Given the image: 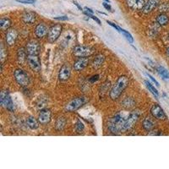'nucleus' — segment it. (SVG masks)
I'll return each mask as SVG.
<instances>
[{
  "instance_id": "nucleus-1",
  "label": "nucleus",
  "mask_w": 169,
  "mask_h": 169,
  "mask_svg": "<svg viewBox=\"0 0 169 169\" xmlns=\"http://www.w3.org/2000/svg\"><path fill=\"white\" fill-rule=\"evenodd\" d=\"M128 113L125 112H119L117 114L114 115L113 118H112L109 120V122L107 123V127L108 129L110 130V132H112L113 134H119L121 133L122 128L125 120L128 118Z\"/></svg>"
},
{
  "instance_id": "nucleus-2",
  "label": "nucleus",
  "mask_w": 169,
  "mask_h": 169,
  "mask_svg": "<svg viewBox=\"0 0 169 169\" xmlns=\"http://www.w3.org/2000/svg\"><path fill=\"white\" fill-rule=\"evenodd\" d=\"M129 80L126 75H121L119 77V79L117 80L116 83L114 84V86L111 88L110 91L109 96L112 100H117L120 96L123 94V92L126 90V88L129 86Z\"/></svg>"
},
{
  "instance_id": "nucleus-3",
  "label": "nucleus",
  "mask_w": 169,
  "mask_h": 169,
  "mask_svg": "<svg viewBox=\"0 0 169 169\" xmlns=\"http://www.w3.org/2000/svg\"><path fill=\"white\" fill-rule=\"evenodd\" d=\"M139 117H140V112L138 111V110L133 111L132 113H129V116H128V118L125 120V122L123 123L121 133H125L129 131V130H131L135 127L136 122L139 119Z\"/></svg>"
},
{
  "instance_id": "nucleus-4",
  "label": "nucleus",
  "mask_w": 169,
  "mask_h": 169,
  "mask_svg": "<svg viewBox=\"0 0 169 169\" xmlns=\"http://www.w3.org/2000/svg\"><path fill=\"white\" fill-rule=\"evenodd\" d=\"M14 77L17 83L19 84L22 87H26L30 84V76L26 71L21 70V69H17L14 72Z\"/></svg>"
},
{
  "instance_id": "nucleus-5",
  "label": "nucleus",
  "mask_w": 169,
  "mask_h": 169,
  "mask_svg": "<svg viewBox=\"0 0 169 169\" xmlns=\"http://www.w3.org/2000/svg\"><path fill=\"white\" fill-rule=\"evenodd\" d=\"M86 99L85 96H80V97H75V98H74L71 101H70L69 103H67L65 107H64V110L66 111V112H74V111H76L78 110L80 107L85 105L86 103Z\"/></svg>"
},
{
  "instance_id": "nucleus-6",
  "label": "nucleus",
  "mask_w": 169,
  "mask_h": 169,
  "mask_svg": "<svg viewBox=\"0 0 169 169\" xmlns=\"http://www.w3.org/2000/svg\"><path fill=\"white\" fill-rule=\"evenodd\" d=\"M63 30V26L60 24H55L50 28L48 34H47V40L50 43L55 42L61 36Z\"/></svg>"
},
{
  "instance_id": "nucleus-7",
  "label": "nucleus",
  "mask_w": 169,
  "mask_h": 169,
  "mask_svg": "<svg viewBox=\"0 0 169 169\" xmlns=\"http://www.w3.org/2000/svg\"><path fill=\"white\" fill-rule=\"evenodd\" d=\"M94 52V48L86 46H76L73 49L74 55L78 58H87L92 55Z\"/></svg>"
},
{
  "instance_id": "nucleus-8",
  "label": "nucleus",
  "mask_w": 169,
  "mask_h": 169,
  "mask_svg": "<svg viewBox=\"0 0 169 169\" xmlns=\"http://www.w3.org/2000/svg\"><path fill=\"white\" fill-rule=\"evenodd\" d=\"M0 104H1V107L5 108V109L10 110V111H13L14 110L13 101H12V98L10 96V94L7 91H1Z\"/></svg>"
},
{
  "instance_id": "nucleus-9",
  "label": "nucleus",
  "mask_w": 169,
  "mask_h": 169,
  "mask_svg": "<svg viewBox=\"0 0 169 169\" xmlns=\"http://www.w3.org/2000/svg\"><path fill=\"white\" fill-rule=\"evenodd\" d=\"M27 63L31 70H33L34 72H39L42 68L41 65V61L38 55H30L29 54L27 56Z\"/></svg>"
},
{
  "instance_id": "nucleus-10",
  "label": "nucleus",
  "mask_w": 169,
  "mask_h": 169,
  "mask_svg": "<svg viewBox=\"0 0 169 169\" xmlns=\"http://www.w3.org/2000/svg\"><path fill=\"white\" fill-rule=\"evenodd\" d=\"M151 114L152 115V117H154L155 119L158 120L163 121V120L167 119L166 113L163 111L162 107L159 106L158 104L152 105V107H151Z\"/></svg>"
},
{
  "instance_id": "nucleus-11",
  "label": "nucleus",
  "mask_w": 169,
  "mask_h": 169,
  "mask_svg": "<svg viewBox=\"0 0 169 169\" xmlns=\"http://www.w3.org/2000/svg\"><path fill=\"white\" fill-rule=\"evenodd\" d=\"M52 119V112L51 110L47 108L41 110L39 115H38V121L41 124L46 125L47 123H50V121Z\"/></svg>"
},
{
  "instance_id": "nucleus-12",
  "label": "nucleus",
  "mask_w": 169,
  "mask_h": 169,
  "mask_svg": "<svg viewBox=\"0 0 169 169\" xmlns=\"http://www.w3.org/2000/svg\"><path fill=\"white\" fill-rule=\"evenodd\" d=\"M17 37H18L17 30L13 28H10L5 34V42H6L7 45L10 46H14L16 42Z\"/></svg>"
},
{
  "instance_id": "nucleus-13",
  "label": "nucleus",
  "mask_w": 169,
  "mask_h": 169,
  "mask_svg": "<svg viewBox=\"0 0 169 169\" xmlns=\"http://www.w3.org/2000/svg\"><path fill=\"white\" fill-rule=\"evenodd\" d=\"M26 52L30 55H37L40 52V44L36 40L29 41L26 44Z\"/></svg>"
},
{
  "instance_id": "nucleus-14",
  "label": "nucleus",
  "mask_w": 169,
  "mask_h": 169,
  "mask_svg": "<svg viewBox=\"0 0 169 169\" xmlns=\"http://www.w3.org/2000/svg\"><path fill=\"white\" fill-rule=\"evenodd\" d=\"M71 76V69L68 64H63L58 72V80L60 81H66Z\"/></svg>"
},
{
  "instance_id": "nucleus-15",
  "label": "nucleus",
  "mask_w": 169,
  "mask_h": 169,
  "mask_svg": "<svg viewBox=\"0 0 169 169\" xmlns=\"http://www.w3.org/2000/svg\"><path fill=\"white\" fill-rule=\"evenodd\" d=\"M34 34L37 38H43L44 37H46V35L48 34V29H47L46 24H38L37 26L35 27Z\"/></svg>"
},
{
  "instance_id": "nucleus-16",
  "label": "nucleus",
  "mask_w": 169,
  "mask_h": 169,
  "mask_svg": "<svg viewBox=\"0 0 169 169\" xmlns=\"http://www.w3.org/2000/svg\"><path fill=\"white\" fill-rule=\"evenodd\" d=\"M89 64L88 58H80L74 63V70L76 71H81L86 69Z\"/></svg>"
},
{
  "instance_id": "nucleus-17",
  "label": "nucleus",
  "mask_w": 169,
  "mask_h": 169,
  "mask_svg": "<svg viewBox=\"0 0 169 169\" xmlns=\"http://www.w3.org/2000/svg\"><path fill=\"white\" fill-rule=\"evenodd\" d=\"M75 41V35L74 33L72 30H67L65 31V34H64V37L62 39V45L64 46H70V44H72V42H74Z\"/></svg>"
},
{
  "instance_id": "nucleus-18",
  "label": "nucleus",
  "mask_w": 169,
  "mask_h": 169,
  "mask_svg": "<svg viewBox=\"0 0 169 169\" xmlns=\"http://www.w3.org/2000/svg\"><path fill=\"white\" fill-rule=\"evenodd\" d=\"M128 6L133 10H141L146 4V0H126Z\"/></svg>"
},
{
  "instance_id": "nucleus-19",
  "label": "nucleus",
  "mask_w": 169,
  "mask_h": 169,
  "mask_svg": "<svg viewBox=\"0 0 169 169\" xmlns=\"http://www.w3.org/2000/svg\"><path fill=\"white\" fill-rule=\"evenodd\" d=\"M160 0H147L145 6L142 9V12L144 14H149L154 9H156L159 4Z\"/></svg>"
},
{
  "instance_id": "nucleus-20",
  "label": "nucleus",
  "mask_w": 169,
  "mask_h": 169,
  "mask_svg": "<svg viewBox=\"0 0 169 169\" xmlns=\"http://www.w3.org/2000/svg\"><path fill=\"white\" fill-rule=\"evenodd\" d=\"M36 20H37V15L36 14L33 13V12H26L22 14L21 16V20L23 21L25 24H29V25H31L36 22Z\"/></svg>"
},
{
  "instance_id": "nucleus-21",
  "label": "nucleus",
  "mask_w": 169,
  "mask_h": 169,
  "mask_svg": "<svg viewBox=\"0 0 169 169\" xmlns=\"http://www.w3.org/2000/svg\"><path fill=\"white\" fill-rule=\"evenodd\" d=\"M105 61V56L103 54H98L96 55L92 60V67L94 69H99L103 65V63Z\"/></svg>"
},
{
  "instance_id": "nucleus-22",
  "label": "nucleus",
  "mask_w": 169,
  "mask_h": 169,
  "mask_svg": "<svg viewBox=\"0 0 169 169\" xmlns=\"http://www.w3.org/2000/svg\"><path fill=\"white\" fill-rule=\"evenodd\" d=\"M142 128L146 131H151L155 128V123L152 119H151L150 118H146L143 120L142 122Z\"/></svg>"
},
{
  "instance_id": "nucleus-23",
  "label": "nucleus",
  "mask_w": 169,
  "mask_h": 169,
  "mask_svg": "<svg viewBox=\"0 0 169 169\" xmlns=\"http://www.w3.org/2000/svg\"><path fill=\"white\" fill-rule=\"evenodd\" d=\"M66 123H67V120L66 119L64 118V117H60L58 118V119H57L56 123H55V129L58 130V131H61V130H63L65 126H66Z\"/></svg>"
},
{
  "instance_id": "nucleus-24",
  "label": "nucleus",
  "mask_w": 169,
  "mask_h": 169,
  "mask_svg": "<svg viewBox=\"0 0 169 169\" xmlns=\"http://www.w3.org/2000/svg\"><path fill=\"white\" fill-rule=\"evenodd\" d=\"M39 121L36 119L34 117H28L26 119L27 126L29 127L30 129H37L39 127Z\"/></svg>"
},
{
  "instance_id": "nucleus-25",
  "label": "nucleus",
  "mask_w": 169,
  "mask_h": 169,
  "mask_svg": "<svg viewBox=\"0 0 169 169\" xmlns=\"http://www.w3.org/2000/svg\"><path fill=\"white\" fill-rule=\"evenodd\" d=\"M156 20L160 26H166L169 22V18L166 14H161L159 15H157Z\"/></svg>"
},
{
  "instance_id": "nucleus-26",
  "label": "nucleus",
  "mask_w": 169,
  "mask_h": 169,
  "mask_svg": "<svg viewBox=\"0 0 169 169\" xmlns=\"http://www.w3.org/2000/svg\"><path fill=\"white\" fill-rule=\"evenodd\" d=\"M26 53L27 52L23 47H20L18 49V51H17V58H18L20 63H23L25 60L27 59Z\"/></svg>"
},
{
  "instance_id": "nucleus-27",
  "label": "nucleus",
  "mask_w": 169,
  "mask_h": 169,
  "mask_svg": "<svg viewBox=\"0 0 169 169\" xmlns=\"http://www.w3.org/2000/svg\"><path fill=\"white\" fill-rule=\"evenodd\" d=\"M11 26V20L8 18H2L0 20V27L2 30H8Z\"/></svg>"
},
{
  "instance_id": "nucleus-28",
  "label": "nucleus",
  "mask_w": 169,
  "mask_h": 169,
  "mask_svg": "<svg viewBox=\"0 0 169 169\" xmlns=\"http://www.w3.org/2000/svg\"><path fill=\"white\" fill-rule=\"evenodd\" d=\"M157 71L161 76L163 77V79L164 80H169V72L168 70H166L164 67L159 66L157 68Z\"/></svg>"
},
{
  "instance_id": "nucleus-29",
  "label": "nucleus",
  "mask_w": 169,
  "mask_h": 169,
  "mask_svg": "<svg viewBox=\"0 0 169 169\" xmlns=\"http://www.w3.org/2000/svg\"><path fill=\"white\" fill-rule=\"evenodd\" d=\"M135 103L131 97H126L123 101V107L125 108H131L135 106Z\"/></svg>"
},
{
  "instance_id": "nucleus-30",
  "label": "nucleus",
  "mask_w": 169,
  "mask_h": 169,
  "mask_svg": "<svg viewBox=\"0 0 169 169\" xmlns=\"http://www.w3.org/2000/svg\"><path fill=\"white\" fill-rule=\"evenodd\" d=\"M0 59H1V64H3V63L5 62V60L7 58V50L5 48V46H3V42H1V48H0Z\"/></svg>"
},
{
  "instance_id": "nucleus-31",
  "label": "nucleus",
  "mask_w": 169,
  "mask_h": 169,
  "mask_svg": "<svg viewBox=\"0 0 169 169\" xmlns=\"http://www.w3.org/2000/svg\"><path fill=\"white\" fill-rule=\"evenodd\" d=\"M145 83H146V86H147V88L149 89L150 91L152 93L153 95L155 96V97H156V98H157V96H158V95H159V94H158V91H157V90H156V88H155V87H154V86L151 85V84L150 83L148 80H145Z\"/></svg>"
},
{
  "instance_id": "nucleus-32",
  "label": "nucleus",
  "mask_w": 169,
  "mask_h": 169,
  "mask_svg": "<svg viewBox=\"0 0 169 169\" xmlns=\"http://www.w3.org/2000/svg\"><path fill=\"white\" fill-rule=\"evenodd\" d=\"M74 129H75V131L77 133H82L84 131V129H85V126L80 120H78L76 123H75V125H74Z\"/></svg>"
},
{
  "instance_id": "nucleus-33",
  "label": "nucleus",
  "mask_w": 169,
  "mask_h": 169,
  "mask_svg": "<svg viewBox=\"0 0 169 169\" xmlns=\"http://www.w3.org/2000/svg\"><path fill=\"white\" fill-rule=\"evenodd\" d=\"M46 100L44 99V98H40V99L37 101V107H38V109H40V110L44 109V108L46 107Z\"/></svg>"
},
{
  "instance_id": "nucleus-34",
  "label": "nucleus",
  "mask_w": 169,
  "mask_h": 169,
  "mask_svg": "<svg viewBox=\"0 0 169 169\" xmlns=\"http://www.w3.org/2000/svg\"><path fill=\"white\" fill-rule=\"evenodd\" d=\"M122 32L123 33V36L126 37L127 39H128V41H129V42H134V38H133V37L131 36V34L129 33V31H127V30H122Z\"/></svg>"
},
{
  "instance_id": "nucleus-35",
  "label": "nucleus",
  "mask_w": 169,
  "mask_h": 169,
  "mask_svg": "<svg viewBox=\"0 0 169 169\" xmlns=\"http://www.w3.org/2000/svg\"><path fill=\"white\" fill-rule=\"evenodd\" d=\"M84 14H85L86 15H87V16H89L90 18H91L92 20H95L96 23L98 24V25H101V24H102V23H101V20H100L99 19L97 18V17L95 16V15H93V14H91L88 13V12H85V13H84Z\"/></svg>"
},
{
  "instance_id": "nucleus-36",
  "label": "nucleus",
  "mask_w": 169,
  "mask_h": 169,
  "mask_svg": "<svg viewBox=\"0 0 169 169\" xmlns=\"http://www.w3.org/2000/svg\"><path fill=\"white\" fill-rule=\"evenodd\" d=\"M107 24H108L109 26H113L114 29H116L119 32H122V30H123V29H121L119 26H118L116 24L113 23V22H111V21H107Z\"/></svg>"
},
{
  "instance_id": "nucleus-37",
  "label": "nucleus",
  "mask_w": 169,
  "mask_h": 169,
  "mask_svg": "<svg viewBox=\"0 0 169 169\" xmlns=\"http://www.w3.org/2000/svg\"><path fill=\"white\" fill-rule=\"evenodd\" d=\"M99 74H95V75H93V76H91V78L89 79V81L91 82V83H94V82H96V81H97V80H99Z\"/></svg>"
},
{
  "instance_id": "nucleus-38",
  "label": "nucleus",
  "mask_w": 169,
  "mask_h": 169,
  "mask_svg": "<svg viewBox=\"0 0 169 169\" xmlns=\"http://www.w3.org/2000/svg\"><path fill=\"white\" fill-rule=\"evenodd\" d=\"M17 2L21 3H28V4H31L36 2V0H16Z\"/></svg>"
},
{
  "instance_id": "nucleus-39",
  "label": "nucleus",
  "mask_w": 169,
  "mask_h": 169,
  "mask_svg": "<svg viewBox=\"0 0 169 169\" xmlns=\"http://www.w3.org/2000/svg\"><path fill=\"white\" fill-rule=\"evenodd\" d=\"M147 75H148V77H149V78H150V79H151V80H152L153 83L155 84V85H156V86H160V84L158 83V82H157V81H156V79H155V78H154V77L151 76V74H147Z\"/></svg>"
},
{
  "instance_id": "nucleus-40",
  "label": "nucleus",
  "mask_w": 169,
  "mask_h": 169,
  "mask_svg": "<svg viewBox=\"0 0 169 169\" xmlns=\"http://www.w3.org/2000/svg\"><path fill=\"white\" fill-rule=\"evenodd\" d=\"M54 20H61V21H64V20H68V17L67 16H59V17H55Z\"/></svg>"
},
{
  "instance_id": "nucleus-41",
  "label": "nucleus",
  "mask_w": 169,
  "mask_h": 169,
  "mask_svg": "<svg viewBox=\"0 0 169 169\" xmlns=\"http://www.w3.org/2000/svg\"><path fill=\"white\" fill-rule=\"evenodd\" d=\"M103 7H104V8L106 9V10H107L108 11H112V8H111V6H110L108 3H105V2H104V3H103Z\"/></svg>"
},
{
  "instance_id": "nucleus-42",
  "label": "nucleus",
  "mask_w": 169,
  "mask_h": 169,
  "mask_svg": "<svg viewBox=\"0 0 169 169\" xmlns=\"http://www.w3.org/2000/svg\"><path fill=\"white\" fill-rule=\"evenodd\" d=\"M85 10H86V12H88V13L91 14H92L94 12H93V10H91V9H90V8H88V7H85Z\"/></svg>"
},
{
  "instance_id": "nucleus-43",
  "label": "nucleus",
  "mask_w": 169,
  "mask_h": 169,
  "mask_svg": "<svg viewBox=\"0 0 169 169\" xmlns=\"http://www.w3.org/2000/svg\"><path fill=\"white\" fill-rule=\"evenodd\" d=\"M74 4H75V5H76V7H77V8H78V9H79V10H82V8H81V7H80V4H79V3H77V2H75V1H74Z\"/></svg>"
},
{
  "instance_id": "nucleus-44",
  "label": "nucleus",
  "mask_w": 169,
  "mask_h": 169,
  "mask_svg": "<svg viewBox=\"0 0 169 169\" xmlns=\"http://www.w3.org/2000/svg\"><path fill=\"white\" fill-rule=\"evenodd\" d=\"M166 53H167V57L169 58V47H167V49Z\"/></svg>"
},
{
  "instance_id": "nucleus-45",
  "label": "nucleus",
  "mask_w": 169,
  "mask_h": 169,
  "mask_svg": "<svg viewBox=\"0 0 169 169\" xmlns=\"http://www.w3.org/2000/svg\"><path fill=\"white\" fill-rule=\"evenodd\" d=\"M104 1H105L106 3H110V0H104Z\"/></svg>"
},
{
  "instance_id": "nucleus-46",
  "label": "nucleus",
  "mask_w": 169,
  "mask_h": 169,
  "mask_svg": "<svg viewBox=\"0 0 169 169\" xmlns=\"http://www.w3.org/2000/svg\"><path fill=\"white\" fill-rule=\"evenodd\" d=\"M168 37H169V35H168Z\"/></svg>"
}]
</instances>
